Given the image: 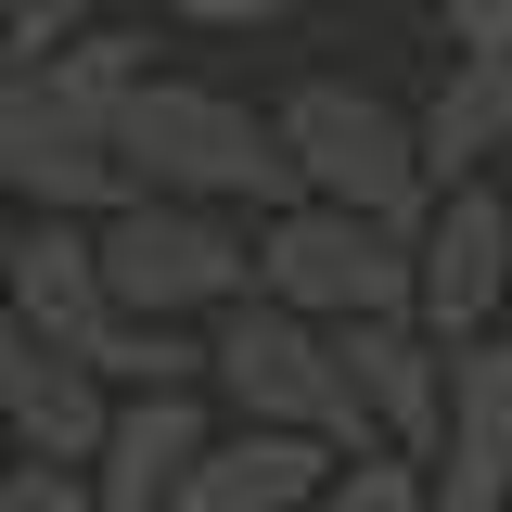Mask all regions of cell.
Wrapping results in <instances>:
<instances>
[{
	"mask_svg": "<svg viewBox=\"0 0 512 512\" xmlns=\"http://www.w3.org/2000/svg\"><path fill=\"white\" fill-rule=\"evenodd\" d=\"M116 154H128V192H180V205H295V154H282V128L256 116L244 90H218V77H180V64H154L141 90L116 103Z\"/></svg>",
	"mask_w": 512,
	"mask_h": 512,
	"instance_id": "1",
	"label": "cell"
},
{
	"mask_svg": "<svg viewBox=\"0 0 512 512\" xmlns=\"http://www.w3.org/2000/svg\"><path fill=\"white\" fill-rule=\"evenodd\" d=\"M205 397L231 423H282V436H333V448H372L359 423V384H346V346L333 320L282 308V295H244V308L205 320Z\"/></svg>",
	"mask_w": 512,
	"mask_h": 512,
	"instance_id": "2",
	"label": "cell"
},
{
	"mask_svg": "<svg viewBox=\"0 0 512 512\" xmlns=\"http://www.w3.org/2000/svg\"><path fill=\"white\" fill-rule=\"evenodd\" d=\"M269 128H282V154H295V192L423 231L436 167H423V116H410V103H384V90H359V77H295V90L269 103Z\"/></svg>",
	"mask_w": 512,
	"mask_h": 512,
	"instance_id": "3",
	"label": "cell"
},
{
	"mask_svg": "<svg viewBox=\"0 0 512 512\" xmlns=\"http://www.w3.org/2000/svg\"><path fill=\"white\" fill-rule=\"evenodd\" d=\"M0 192H13V218H116L128 205L116 116L64 64H13L0 52Z\"/></svg>",
	"mask_w": 512,
	"mask_h": 512,
	"instance_id": "4",
	"label": "cell"
},
{
	"mask_svg": "<svg viewBox=\"0 0 512 512\" xmlns=\"http://www.w3.org/2000/svg\"><path fill=\"white\" fill-rule=\"evenodd\" d=\"M103 269H116V295H128L141 320L205 333L218 308H244V295H256V218H244V205L128 192L116 218H103Z\"/></svg>",
	"mask_w": 512,
	"mask_h": 512,
	"instance_id": "5",
	"label": "cell"
},
{
	"mask_svg": "<svg viewBox=\"0 0 512 512\" xmlns=\"http://www.w3.org/2000/svg\"><path fill=\"white\" fill-rule=\"evenodd\" d=\"M256 295L333 320V333H346V320L410 308V218H359V205L295 192V205L256 218Z\"/></svg>",
	"mask_w": 512,
	"mask_h": 512,
	"instance_id": "6",
	"label": "cell"
},
{
	"mask_svg": "<svg viewBox=\"0 0 512 512\" xmlns=\"http://www.w3.org/2000/svg\"><path fill=\"white\" fill-rule=\"evenodd\" d=\"M410 320L436 346L512 333V192L500 180H448L410 231Z\"/></svg>",
	"mask_w": 512,
	"mask_h": 512,
	"instance_id": "7",
	"label": "cell"
},
{
	"mask_svg": "<svg viewBox=\"0 0 512 512\" xmlns=\"http://www.w3.org/2000/svg\"><path fill=\"white\" fill-rule=\"evenodd\" d=\"M218 397L205 384H128L116 423H103V448H90V487H103V512H180L192 461L218 448Z\"/></svg>",
	"mask_w": 512,
	"mask_h": 512,
	"instance_id": "8",
	"label": "cell"
},
{
	"mask_svg": "<svg viewBox=\"0 0 512 512\" xmlns=\"http://www.w3.org/2000/svg\"><path fill=\"white\" fill-rule=\"evenodd\" d=\"M436 512H512V333L448 346V423H436Z\"/></svg>",
	"mask_w": 512,
	"mask_h": 512,
	"instance_id": "9",
	"label": "cell"
},
{
	"mask_svg": "<svg viewBox=\"0 0 512 512\" xmlns=\"http://www.w3.org/2000/svg\"><path fill=\"white\" fill-rule=\"evenodd\" d=\"M333 346H346V384H359V423H372V448H410V461H436V423H448V346H436L410 308L346 320Z\"/></svg>",
	"mask_w": 512,
	"mask_h": 512,
	"instance_id": "10",
	"label": "cell"
},
{
	"mask_svg": "<svg viewBox=\"0 0 512 512\" xmlns=\"http://www.w3.org/2000/svg\"><path fill=\"white\" fill-rule=\"evenodd\" d=\"M346 448L333 436H282V423H218V448L192 461L180 512H308V487L333 474Z\"/></svg>",
	"mask_w": 512,
	"mask_h": 512,
	"instance_id": "11",
	"label": "cell"
},
{
	"mask_svg": "<svg viewBox=\"0 0 512 512\" xmlns=\"http://www.w3.org/2000/svg\"><path fill=\"white\" fill-rule=\"evenodd\" d=\"M487 154H512V52H448L436 103H423V167L448 180H487Z\"/></svg>",
	"mask_w": 512,
	"mask_h": 512,
	"instance_id": "12",
	"label": "cell"
},
{
	"mask_svg": "<svg viewBox=\"0 0 512 512\" xmlns=\"http://www.w3.org/2000/svg\"><path fill=\"white\" fill-rule=\"evenodd\" d=\"M308 512H436V474H423L410 448H346L308 487Z\"/></svg>",
	"mask_w": 512,
	"mask_h": 512,
	"instance_id": "13",
	"label": "cell"
},
{
	"mask_svg": "<svg viewBox=\"0 0 512 512\" xmlns=\"http://www.w3.org/2000/svg\"><path fill=\"white\" fill-rule=\"evenodd\" d=\"M64 77H77V90H90V103H103V116H116L128 90H141V77H154V26H116V13H103V26H90V39H64Z\"/></svg>",
	"mask_w": 512,
	"mask_h": 512,
	"instance_id": "14",
	"label": "cell"
},
{
	"mask_svg": "<svg viewBox=\"0 0 512 512\" xmlns=\"http://www.w3.org/2000/svg\"><path fill=\"white\" fill-rule=\"evenodd\" d=\"M103 13H116V0H0V52H13V64H52L64 39H90Z\"/></svg>",
	"mask_w": 512,
	"mask_h": 512,
	"instance_id": "15",
	"label": "cell"
},
{
	"mask_svg": "<svg viewBox=\"0 0 512 512\" xmlns=\"http://www.w3.org/2000/svg\"><path fill=\"white\" fill-rule=\"evenodd\" d=\"M141 26H192V39H256V26H282L295 0H128Z\"/></svg>",
	"mask_w": 512,
	"mask_h": 512,
	"instance_id": "16",
	"label": "cell"
},
{
	"mask_svg": "<svg viewBox=\"0 0 512 512\" xmlns=\"http://www.w3.org/2000/svg\"><path fill=\"white\" fill-rule=\"evenodd\" d=\"M0 512H103V487H90L77 461H13V474H0Z\"/></svg>",
	"mask_w": 512,
	"mask_h": 512,
	"instance_id": "17",
	"label": "cell"
},
{
	"mask_svg": "<svg viewBox=\"0 0 512 512\" xmlns=\"http://www.w3.org/2000/svg\"><path fill=\"white\" fill-rule=\"evenodd\" d=\"M448 52H512V0H436Z\"/></svg>",
	"mask_w": 512,
	"mask_h": 512,
	"instance_id": "18",
	"label": "cell"
},
{
	"mask_svg": "<svg viewBox=\"0 0 512 512\" xmlns=\"http://www.w3.org/2000/svg\"><path fill=\"white\" fill-rule=\"evenodd\" d=\"M0 474H13V423H0Z\"/></svg>",
	"mask_w": 512,
	"mask_h": 512,
	"instance_id": "19",
	"label": "cell"
},
{
	"mask_svg": "<svg viewBox=\"0 0 512 512\" xmlns=\"http://www.w3.org/2000/svg\"><path fill=\"white\" fill-rule=\"evenodd\" d=\"M0 231H13V192H0Z\"/></svg>",
	"mask_w": 512,
	"mask_h": 512,
	"instance_id": "20",
	"label": "cell"
}]
</instances>
